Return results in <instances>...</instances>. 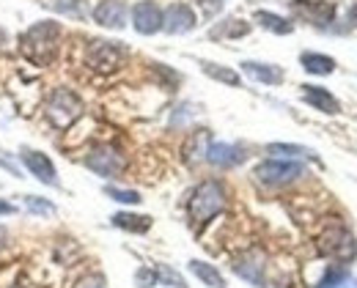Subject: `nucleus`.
Listing matches in <instances>:
<instances>
[{"label": "nucleus", "instance_id": "12", "mask_svg": "<svg viewBox=\"0 0 357 288\" xmlns=\"http://www.w3.org/2000/svg\"><path fill=\"white\" fill-rule=\"evenodd\" d=\"M93 22L107 31H121L127 25V3L124 0H102L93 8Z\"/></svg>", "mask_w": 357, "mask_h": 288}, {"label": "nucleus", "instance_id": "3", "mask_svg": "<svg viewBox=\"0 0 357 288\" xmlns=\"http://www.w3.org/2000/svg\"><path fill=\"white\" fill-rule=\"evenodd\" d=\"M45 115L55 129H69L83 115V99L69 88H55L47 99Z\"/></svg>", "mask_w": 357, "mask_h": 288}, {"label": "nucleus", "instance_id": "14", "mask_svg": "<svg viewBox=\"0 0 357 288\" xmlns=\"http://www.w3.org/2000/svg\"><path fill=\"white\" fill-rule=\"evenodd\" d=\"M242 72L264 86H280L283 83V69L272 66V63H261V61H242Z\"/></svg>", "mask_w": 357, "mask_h": 288}, {"label": "nucleus", "instance_id": "9", "mask_svg": "<svg viewBox=\"0 0 357 288\" xmlns=\"http://www.w3.org/2000/svg\"><path fill=\"white\" fill-rule=\"evenodd\" d=\"M20 162L22 168L47 187H58V170L52 165V159L47 157L45 151H36V148H22L20 151Z\"/></svg>", "mask_w": 357, "mask_h": 288}, {"label": "nucleus", "instance_id": "27", "mask_svg": "<svg viewBox=\"0 0 357 288\" xmlns=\"http://www.w3.org/2000/svg\"><path fill=\"white\" fill-rule=\"evenodd\" d=\"M42 6L69 17H83V0H42Z\"/></svg>", "mask_w": 357, "mask_h": 288}, {"label": "nucleus", "instance_id": "16", "mask_svg": "<svg viewBox=\"0 0 357 288\" xmlns=\"http://www.w3.org/2000/svg\"><path fill=\"white\" fill-rule=\"evenodd\" d=\"M234 272L239 275V278H245L248 283H253V286H264V264L250 253V255H245V258H239L236 264H234Z\"/></svg>", "mask_w": 357, "mask_h": 288}, {"label": "nucleus", "instance_id": "32", "mask_svg": "<svg viewBox=\"0 0 357 288\" xmlns=\"http://www.w3.org/2000/svg\"><path fill=\"white\" fill-rule=\"evenodd\" d=\"M0 165H3V168H6V170H11V173H14V176H17V179H22V170H20V168H17V165H14V162H8V159H6V157H3V151H0Z\"/></svg>", "mask_w": 357, "mask_h": 288}, {"label": "nucleus", "instance_id": "35", "mask_svg": "<svg viewBox=\"0 0 357 288\" xmlns=\"http://www.w3.org/2000/svg\"><path fill=\"white\" fill-rule=\"evenodd\" d=\"M3 45H6V33L0 31V52H3Z\"/></svg>", "mask_w": 357, "mask_h": 288}, {"label": "nucleus", "instance_id": "7", "mask_svg": "<svg viewBox=\"0 0 357 288\" xmlns=\"http://www.w3.org/2000/svg\"><path fill=\"white\" fill-rule=\"evenodd\" d=\"M86 165H89L96 176L113 179V176L124 173L127 159H124V154H121L119 148H113V145H96V148H91V154L86 157Z\"/></svg>", "mask_w": 357, "mask_h": 288}, {"label": "nucleus", "instance_id": "5", "mask_svg": "<svg viewBox=\"0 0 357 288\" xmlns=\"http://www.w3.org/2000/svg\"><path fill=\"white\" fill-rule=\"evenodd\" d=\"M127 61V47L119 42H91L86 49V66H91L99 74H113L124 66Z\"/></svg>", "mask_w": 357, "mask_h": 288}, {"label": "nucleus", "instance_id": "22", "mask_svg": "<svg viewBox=\"0 0 357 288\" xmlns=\"http://www.w3.org/2000/svg\"><path fill=\"white\" fill-rule=\"evenodd\" d=\"M201 69H204V74H209V77L218 80V83H225V86H231V88H242L239 72H234V69H228V66H220V63H201Z\"/></svg>", "mask_w": 357, "mask_h": 288}, {"label": "nucleus", "instance_id": "26", "mask_svg": "<svg viewBox=\"0 0 357 288\" xmlns=\"http://www.w3.org/2000/svg\"><path fill=\"white\" fill-rule=\"evenodd\" d=\"M349 283H352L349 272L341 266H333V269H327V275L321 278V283L316 288H349Z\"/></svg>", "mask_w": 357, "mask_h": 288}, {"label": "nucleus", "instance_id": "36", "mask_svg": "<svg viewBox=\"0 0 357 288\" xmlns=\"http://www.w3.org/2000/svg\"><path fill=\"white\" fill-rule=\"evenodd\" d=\"M349 14H352V19H355V22H357V3H355V6H352V11H349Z\"/></svg>", "mask_w": 357, "mask_h": 288}, {"label": "nucleus", "instance_id": "20", "mask_svg": "<svg viewBox=\"0 0 357 288\" xmlns=\"http://www.w3.org/2000/svg\"><path fill=\"white\" fill-rule=\"evenodd\" d=\"M190 272L209 288H225V278L218 272V266L206 264V261H190Z\"/></svg>", "mask_w": 357, "mask_h": 288}, {"label": "nucleus", "instance_id": "21", "mask_svg": "<svg viewBox=\"0 0 357 288\" xmlns=\"http://www.w3.org/2000/svg\"><path fill=\"white\" fill-rule=\"evenodd\" d=\"M209 143H212V135H209L206 129H198V132L187 141V145H184V159H187V162L206 159V148H209Z\"/></svg>", "mask_w": 357, "mask_h": 288}, {"label": "nucleus", "instance_id": "13", "mask_svg": "<svg viewBox=\"0 0 357 288\" xmlns=\"http://www.w3.org/2000/svg\"><path fill=\"white\" fill-rule=\"evenodd\" d=\"M206 162H212L215 168H236L239 162H245V151L231 143H209Z\"/></svg>", "mask_w": 357, "mask_h": 288}, {"label": "nucleus", "instance_id": "2", "mask_svg": "<svg viewBox=\"0 0 357 288\" xmlns=\"http://www.w3.org/2000/svg\"><path fill=\"white\" fill-rule=\"evenodd\" d=\"M225 203H228V195L220 182L209 179V182H201L192 195H190V203H187V211H190V223L195 228H204L209 220H215L220 211H225Z\"/></svg>", "mask_w": 357, "mask_h": 288}, {"label": "nucleus", "instance_id": "24", "mask_svg": "<svg viewBox=\"0 0 357 288\" xmlns=\"http://www.w3.org/2000/svg\"><path fill=\"white\" fill-rule=\"evenodd\" d=\"M248 33H250V25H248L245 19H225L220 28H215V31H212V36H215V39H223V36L236 39V36H248Z\"/></svg>", "mask_w": 357, "mask_h": 288}, {"label": "nucleus", "instance_id": "18", "mask_svg": "<svg viewBox=\"0 0 357 288\" xmlns=\"http://www.w3.org/2000/svg\"><path fill=\"white\" fill-rule=\"evenodd\" d=\"M113 225L121 228V231H130V234H146L151 228V217L132 214V211H119V214H113Z\"/></svg>", "mask_w": 357, "mask_h": 288}, {"label": "nucleus", "instance_id": "23", "mask_svg": "<svg viewBox=\"0 0 357 288\" xmlns=\"http://www.w3.org/2000/svg\"><path fill=\"white\" fill-rule=\"evenodd\" d=\"M267 151L269 154H278V157H286V159H303V157L316 159L311 148H303V145H291V143H269Z\"/></svg>", "mask_w": 357, "mask_h": 288}, {"label": "nucleus", "instance_id": "34", "mask_svg": "<svg viewBox=\"0 0 357 288\" xmlns=\"http://www.w3.org/2000/svg\"><path fill=\"white\" fill-rule=\"evenodd\" d=\"M8 241H11L8 228H6V225H0V250H6V247H8Z\"/></svg>", "mask_w": 357, "mask_h": 288}, {"label": "nucleus", "instance_id": "33", "mask_svg": "<svg viewBox=\"0 0 357 288\" xmlns=\"http://www.w3.org/2000/svg\"><path fill=\"white\" fill-rule=\"evenodd\" d=\"M6 214H17V206L11 200H0V217H6Z\"/></svg>", "mask_w": 357, "mask_h": 288}, {"label": "nucleus", "instance_id": "25", "mask_svg": "<svg viewBox=\"0 0 357 288\" xmlns=\"http://www.w3.org/2000/svg\"><path fill=\"white\" fill-rule=\"evenodd\" d=\"M25 209H28L31 214H36V217H52V214L58 211L55 203L42 198V195H28V198H25Z\"/></svg>", "mask_w": 357, "mask_h": 288}, {"label": "nucleus", "instance_id": "4", "mask_svg": "<svg viewBox=\"0 0 357 288\" xmlns=\"http://www.w3.org/2000/svg\"><path fill=\"white\" fill-rule=\"evenodd\" d=\"M253 176L264 187H286V184L297 182L300 176H305V165L297 159H267V162L256 165Z\"/></svg>", "mask_w": 357, "mask_h": 288}, {"label": "nucleus", "instance_id": "8", "mask_svg": "<svg viewBox=\"0 0 357 288\" xmlns=\"http://www.w3.org/2000/svg\"><path fill=\"white\" fill-rule=\"evenodd\" d=\"M291 14L313 28H327L335 17V6L330 0H291Z\"/></svg>", "mask_w": 357, "mask_h": 288}, {"label": "nucleus", "instance_id": "17", "mask_svg": "<svg viewBox=\"0 0 357 288\" xmlns=\"http://www.w3.org/2000/svg\"><path fill=\"white\" fill-rule=\"evenodd\" d=\"M253 19L264 28V31H269V33H278V36H289L291 31H294V22H289V19H283L280 14H272V11H256L253 14Z\"/></svg>", "mask_w": 357, "mask_h": 288}, {"label": "nucleus", "instance_id": "31", "mask_svg": "<svg viewBox=\"0 0 357 288\" xmlns=\"http://www.w3.org/2000/svg\"><path fill=\"white\" fill-rule=\"evenodd\" d=\"M157 278H162V280H165V283H174V286H184V280H181V278H178L176 272H171V269H168V266H160V269H157Z\"/></svg>", "mask_w": 357, "mask_h": 288}, {"label": "nucleus", "instance_id": "19", "mask_svg": "<svg viewBox=\"0 0 357 288\" xmlns=\"http://www.w3.org/2000/svg\"><path fill=\"white\" fill-rule=\"evenodd\" d=\"M300 63H303V69H305L308 74H319V77L335 72V61H333L330 55H319V52H303Z\"/></svg>", "mask_w": 357, "mask_h": 288}, {"label": "nucleus", "instance_id": "30", "mask_svg": "<svg viewBox=\"0 0 357 288\" xmlns=\"http://www.w3.org/2000/svg\"><path fill=\"white\" fill-rule=\"evenodd\" d=\"M157 272L154 269H137V275H135V283L140 288H151V286H157Z\"/></svg>", "mask_w": 357, "mask_h": 288}, {"label": "nucleus", "instance_id": "29", "mask_svg": "<svg viewBox=\"0 0 357 288\" xmlns=\"http://www.w3.org/2000/svg\"><path fill=\"white\" fill-rule=\"evenodd\" d=\"M72 288H107V280H105V275H99V272H89V275L77 278Z\"/></svg>", "mask_w": 357, "mask_h": 288}, {"label": "nucleus", "instance_id": "28", "mask_svg": "<svg viewBox=\"0 0 357 288\" xmlns=\"http://www.w3.org/2000/svg\"><path fill=\"white\" fill-rule=\"evenodd\" d=\"M105 195H110L113 200H119V203H127V206H137L143 198H140V192L135 190H119V187H105Z\"/></svg>", "mask_w": 357, "mask_h": 288}, {"label": "nucleus", "instance_id": "6", "mask_svg": "<svg viewBox=\"0 0 357 288\" xmlns=\"http://www.w3.org/2000/svg\"><path fill=\"white\" fill-rule=\"evenodd\" d=\"M319 250H321L327 258H335V261L347 264V261H352L357 255V241L344 225H330V228L319 237Z\"/></svg>", "mask_w": 357, "mask_h": 288}, {"label": "nucleus", "instance_id": "15", "mask_svg": "<svg viewBox=\"0 0 357 288\" xmlns=\"http://www.w3.org/2000/svg\"><path fill=\"white\" fill-rule=\"evenodd\" d=\"M303 102L305 104H311L316 110H321V113H327V115H335L338 110H341V104H338V99L330 94L327 88H319V86H303Z\"/></svg>", "mask_w": 357, "mask_h": 288}, {"label": "nucleus", "instance_id": "11", "mask_svg": "<svg viewBox=\"0 0 357 288\" xmlns=\"http://www.w3.org/2000/svg\"><path fill=\"white\" fill-rule=\"evenodd\" d=\"M132 28L140 36H151L162 31V8L154 0H140L132 8Z\"/></svg>", "mask_w": 357, "mask_h": 288}, {"label": "nucleus", "instance_id": "10", "mask_svg": "<svg viewBox=\"0 0 357 288\" xmlns=\"http://www.w3.org/2000/svg\"><path fill=\"white\" fill-rule=\"evenodd\" d=\"M195 25H198V17L187 3H171L162 11V31L171 36L190 33V31H195Z\"/></svg>", "mask_w": 357, "mask_h": 288}, {"label": "nucleus", "instance_id": "1", "mask_svg": "<svg viewBox=\"0 0 357 288\" xmlns=\"http://www.w3.org/2000/svg\"><path fill=\"white\" fill-rule=\"evenodd\" d=\"M58 42H61V25L55 19H42L22 33L20 49L33 66H50L58 58Z\"/></svg>", "mask_w": 357, "mask_h": 288}]
</instances>
